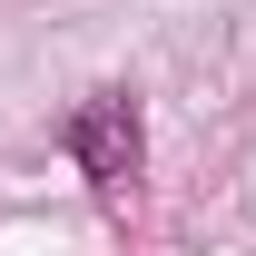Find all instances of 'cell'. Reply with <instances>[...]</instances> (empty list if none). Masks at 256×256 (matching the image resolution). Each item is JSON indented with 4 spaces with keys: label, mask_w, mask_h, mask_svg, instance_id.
Segmentation results:
<instances>
[{
    "label": "cell",
    "mask_w": 256,
    "mask_h": 256,
    "mask_svg": "<svg viewBox=\"0 0 256 256\" xmlns=\"http://www.w3.org/2000/svg\"><path fill=\"white\" fill-rule=\"evenodd\" d=\"M69 158H79V178H89L98 197H128V188H138V168H148V128H138V98H128V89L79 98V118H69Z\"/></svg>",
    "instance_id": "6da1fadb"
}]
</instances>
